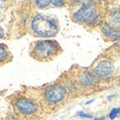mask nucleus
I'll list each match as a JSON object with an SVG mask.
<instances>
[{
	"instance_id": "1",
	"label": "nucleus",
	"mask_w": 120,
	"mask_h": 120,
	"mask_svg": "<svg viewBox=\"0 0 120 120\" xmlns=\"http://www.w3.org/2000/svg\"><path fill=\"white\" fill-rule=\"evenodd\" d=\"M31 28L37 36L42 38L53 37L59 30L57 22L45 15H37L31 21Z\"/></svg>"
},
{
	"instance_id": "11",
	"label": "nucleus",
	"mask_w": 120,
	"mask_h": 120,
	"mask_svg": "<svg viewBox=\"0 0 120 120\" xmlns=\"http://www.w3.org/2000/svg\"><path fill=\"white\" fill-rule=\"evenodd\" d=\"M51 4L50 0H36V6L38 8L42 9V8H47L49 4Z\"/></svg>"
},
{
	"instance_id": "15",
	"label": "nucleus",
	"mask_w": 120,
	"mask_h": 120,
	"mask_svg": "<svg viewBox=\"0 0 120 120\" xmlns=\"http://www.w3.org/2000/svg\"><path fill=\"white\" fill-rule=\"evenodd\" d=\"M2 37H4V30L0 28V39L2 38Z\"/></svg>"
},
{
	"instance_id": "8",
	"label": "nucleus",
	"mask_w": 120,
	"mask_h": 120,
	"mask_svg": "<svg viewBox=\"0 0 120 120\" xmlns=\"http://www.w3.org/2000/svg\"><path fill=\"white\" fill-rule=\"evenodd\" d=\"M101 32H102L103 37L107 38L108 40L117 41V40L120 39V31L117 28L112 27L111 25H105L101 28Z\"/></svg>"
},
{
	"instance_id": "17",
	"label": "nucleus",
	"mask_w": 120,
	"mask_h": 120,
	"mask_svg": "<svg viewBox=\"0 0 120 120\" xmlns=\"http://www.w3.org/2000/svg\"><path fill=\"white\" fill-rule=\"evenodd\" d=\"M96 120H105V118H102V117L101 118H96Z\"/></svg>"
},
{
	"instance_id": "12",
	"label": "nucleus",
	"mask_w": 120,
	"mask_h": 120,
	"mask_svg": "<svg viewBox=\"0 0 120 120\" xmlns=\"http://www.w3.org/2000/svg\"><path fill=\"white\" fill-rule=\"evenodd\" d=\"M119 113H120V109L119 108H115V109H112L111 111H110V113H109V118H110L111 120L116 119Z\"/></svg>"
},
{
	"instance_id": "7",
	"label": "nucleus",
	"mask_w": 120,
	"mask_h": 120,
	"mask_svg": "<svg viewBox=\"0 0 120 120\" xmlns=\"http://www.w3.org/2000/svg\"><path fill=\"white\" fill-rule=\"evenodd\" d=\"M98 77L94 72H90V71H82L78 77V81L80 83V86L87 87V88L96 86L98 83Z\"/></svg>"
},
{
	"instance_id": "6",
	"label": "nucleus",
	"mask_w": 120,
	"mask_h": 120,
	"mask_svg": "<svg viewBox=\"0 0 120 120\" xmlns=\"http://www.w3.org/2000/svg\"><path fill=\"white\" fill-rule=\"evenodd\" d=\"M16 107L22 115H34L37 112V103L28 98H19L16 100Z\"/></svg>"
},
{
	"instance_id": "5",
	"label": "nucleus",
	"mask_w": 120,
	"mask_h": 120,
	"mask_svg": "<svg viewBox=\"0 0 120 120\" xmlns=\"http://www.w3.org/2000/svg\"><path fill=\"white\" fill-rule=\"evenodd\" d=\"M112 72H113V67H112L111 62H109L108 60L100 61L94 68V73L100 80H108V79H110L112 76Z\"/></svg>"
},
{
	"instance_id": "10",
	"label": "nucleus",
	"mask_w": 120,
	"mask_h": 120,
	"mask_svg": "<svg viewBox=\"0 0 120 120\" xmlns=\"http://www.w3.org/2000/svg\"><path fill=\"white\" fill-rule=\"evenodd\" d=\"M8 56V49L4 45H0V61H4L6 60Z\"/></svg>"
},
{
	"instance_id": "14",
	"label": "nucleus",
	"mask_w": 120,
	"mask_h": 120,
	"mask_svg": "<svg viewBox=\"0 0 120 120\" xmlns=\"http://www.w3.org/2000/svg\"><path fill=\"white\" fill-rule=\"evenodd\" d=\"M77 116L78 117H81V118H91V115H89V113H86V112H83V111H78L77 112Z\"/></svg>"
},
{
	"instance_id": "16",
	"label": "nucleus",
	"mask_w": 120,
	"mask_h": 120,
	"mask_svg": "<svg viewBox=\"0 0 120 120\" xmlns=\"http://www.w3.org/2000/svg\"><path fill=\"white\" fill-rule=\"evenodd\" d=\"M92 101H94V100L91 99V100H89V101H87V102H86V105H89V103H91V102H92Z\"/></svg>"
},
{
	"instance_id": "13",
	"label": "nucleus",
	"mask_w": 120,
	"mask_h": 120,
	"mask_svg": "<svg viewBox=\"0 0 120 120\" xmlns=\"http://www.w3.org/2000/svg\"><path fill=\"white\" fill-rule=\"evenodd\" d=\"M51 1V4L53 6H56V7H62L64 6V0H50Z\"/></svg>"
},
{
	"instance_id": "2",
	"label": "nucleus",
	"mask_w": 120,
	"mask_h": 120,
	"mask_svg": "<svg viewBox=\"0 0 120 120\" xmlns=\"http://www.w3.org/2000/svg\"><path fill=\"white\" fill-rule=\"evenodd\" d=\"M61 48L55 40H39L34 46V56L40 60L56 56Z\"/></svg>"
},
{
	"instance_id": "4",
	"label": "nucleus",
	"mask_w": 120,
	"mask_h": 120,
	"mask_svg": "<svg viewBox=\"0 0 120 120\" xmlns=\"http://www.w3.org/2000/svg\"><path fill=\"white\" fill-rule=\"evenodd\" d=\"M66 94H67L66 88L62 85L57 83V85H53V86H50L45 91V99H46V101L48 103L55 105V103L62 101L64 97H66Z\"/></svg>"
},
{
	"instance_id": "9",
	"label": "nucleus",
	"mask_w": 120,
	"mask_h": 120,
	"mask_svg": "<svg viewBox=\"0 0 120 120\" xmlns=\"http://www.w3.org/2000/svg\"><path fill=\"white\" fill-rule=\"evenodd\" d=\"M109 22L112 27H120V9H113L109 12Z\"/></svg>"
},
{
	"instance_id": "3",
	"label": "nucleus",
	"mask_w": 120,
	"mask_h": 120,
	"mask_svg": "<svg viewBox=\"0 0 120 120\" xmlns=\"http://www.w3.org/2000/svg\"><path fill=\"white\" fill-rule=\"evenodd\" d=\"M73 20L86 25H96L99 20V13L91 2L82 6L73 13Z\"/></svg>"
}]
</instances>
